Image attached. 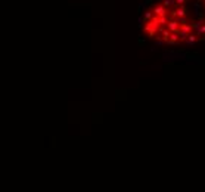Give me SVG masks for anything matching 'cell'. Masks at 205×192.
<instances>
[{"mask_svg":"<svg viewBox=\"0 0 205 192\" xmlns=\"http://www.w3.org/2000/svg\"><path fill=\"white\" fill-rule=\"evenodd\" d=\"M187 15V9L186 6H177L176 9H173L170 12V18L171 19H178V18H183V16Z\"/></svg>","mask_w":205,"mask_h":192,"instance_id":"obj_1","label":"cell"},{"mask_svg":"<svg viewBox=\"0 0 205 192\" xmlns=\"http://www.w3.org/2000/svg\"><path fill=\"white\" fill-rule=\"evenodd\" d=\"M152 13L155 16H167L168 15V9L162 3H157V5H153V7H152Z\"/></svg>","mask_w":205,"mask_h":192,"instance_id":"obj_2","label":"cell"},{"mask_svg":"<svg viewBox=\"0 0 205 192\" xmlns=\"http://www.w3.org/2000/svg\"><path fill=\"white\" fill-rule=\"evenodd\" d=\"M165 28H167L170 33H177V34H178V30H180V24H178L177 19H171V18H170L168 22H167V25H165Z\"/></svg>","mask_w":205,"mask_h":192,"instance_id":"obj_3","label":"cell"},{"mask_svg":"<svg viewBox=\"0 0 205 192\" xmlns=\"http://www.w3.org/2000/svg\"><path fill=\"white\" fill-rule=\"evenodd\" d=\"M198 40H199V39H198V36H196V34H195L193 31H192V33L189 34V36H187V39H186L187 45H190V46H192V45H195V43L198 41Z\"/></svg>","mask_w":205,"mask_h":192,"instance_id":"obj_4","label":"cell"},{"mask_svg":"<svg viewBox=\"0 0 205 192\" xmlns=\"http://www.w3.org/2000/svg\"><path fill=\"white\" fill-rule=\"evenodd\" d=\"M152 16H153L152 11H148V12H145V15H143V21H145V22H148L149 19H152Z\"/></svg>","mask_w":205,"mask_h":192,"instance_id":"obj_5","label":"cell"},{"mask_svg":"<svg viewBox=\"0 0 205 192\" xmlns=\"http://www.w3.org/2000/svg\"><path fill=\"white\" fill-rule=\"evenodd\" d=\"M162 5H164L167 9H170V7L176 6V5H174V0H164V2H162Z\"/></svg>","mask_w":205,"mask_h":192,"instance_id":"obj_6","label":"cell"},{"mask_svg":"<svg viewBox=\"0 0 205 192\" xmlns=\"http://www.w3.org/2000/svg\"><path fill=\"white\" fill-rule=\"evenodd\" d=\"M186 2H187V0H174V5L176 6H184Z\"/></svg>","mask_w":205,"mask_h":192,"instance_id":"obj_7","label":"cell"}]
</instances>
